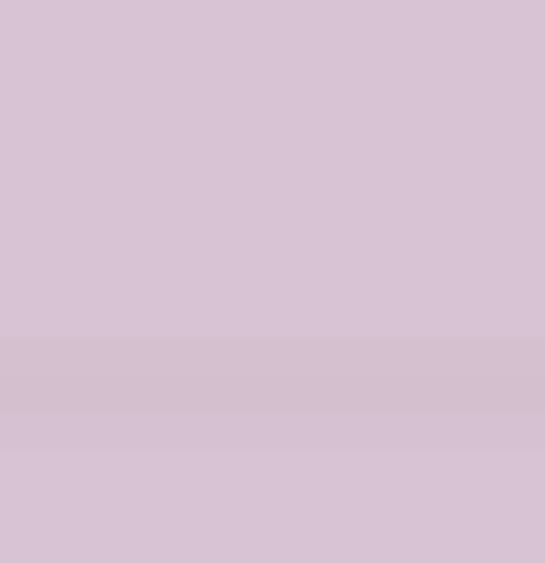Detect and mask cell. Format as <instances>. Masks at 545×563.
<instances>
[]
</instances>
